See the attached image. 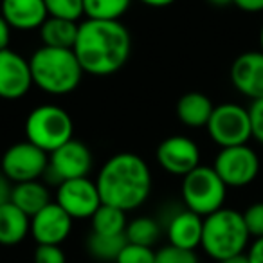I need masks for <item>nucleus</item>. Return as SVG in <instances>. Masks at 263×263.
<instances>
[{
  "instance_id": "1",
  "label": "nucleus",
  "mask_w": 263,
  "mask_h": 263,
  "mask_svg": "<svg viewBox=\"0 0 263 263\" xmlns=\"http://www.w3.org/2000/svg\"><path fill=\"white\" fill-rule=\"evenodd\" d=\"M72 51L83 72L90 76H112L119 72L130 58V31L121 20L87 18L78 27Z\"/></svg>"
},
{
  "instance_id": "2",
  "label": "nucleus",
  "mask_w": 263,
  "mask_h": 263,
  "mask_svg": "<svg viewBox=\"0 0 263 263\" xmlns=\"http://www.w3.org/2000/svg\"><path fill=\"white\" fill-rule=\"evenodd\" d=\"M103 204L136 211L152 193V172L143 157L130 152L116 154L101 166L96 179Z\"/></svg>"
},
{
  "instance_id": "3",
  "label": "nucleus",
  "mask_w": 263,
  "mask_h": 263,
  "mask_svg": "<svg viewBox=\"0 0 263 263\" xmlns=\"http://www.w3.org/2000/svg\"><path fill=\"white\" fill-rule=\"evenodd\" d=\"M29 67L33 85L51 96H65L74 92L85 74L72 49L45 45L31 54Z\"/></svg>"
},
{
  "instance_id": "4",
  "label": "nucleus",
  "mask_w": 263,
  "mask_h": 263,
  "mask_svg": "<svg viewBox=\"0 0 263 263\" xmlns=\"http://www.w3.org/2000/svg\"><path fill=\"white\" fill-rule=\"evenodd\" d=\"M249 240L251 234L245 227L243 215L236 209L222 208L204 218L200 247L216 263L245 254Z\"/></svg>"
},
{
  "instance_id": "5",
  "label": "nucleus",
  "mask_w": 263,
  "mask_h": 263,
  "mask_svg": "<svg viewBox=\"0 0 263 263\" xmlns=\"http://www.w3.org/2000/svg\"><path fill=\"white\" fill-rule=\"evenodd\" d=\"M74 134V123L70 114L58 105H40L29 112L26 119V137L29 143L52 154L69 143Z\"/></svg>"
},
{
  "instance_id": "6",
  "label": "nucleus",
  "mask_w": 263,
  "mask_h": 263,
  "mask_svg": "<svg viewBox=\"0 0 263 263\" xmlns=\"http://www.w3.org/2000/svg\"><path fill=\"white\" fill-rule=\"evenodd\" d=\"M186 209L200 215L202 218L213 215L223 208L227 197V186L218 177L213 166H198L186 177H182L180 187Z\"/></svg>"
},
{
  "instance_id": "7",
  "label": "nucleus",
  "mask_w": 263,
  "mask_h": 263,
  "mask_svg": "<svg viewBox=\"0 0 263 263\" xmlns=\"http://www.w3.org/2000/svg\"><path fill=\"white\" fill-rule=\"evenodd\" d=\"M205 128L213 143L220 148L247 144L252 137L249 110L236 103H222L215 106Z\"/></svg>"
},
{
  "instance_id": "8",
  "label": "nucleus",
  "mask_w": 263,
  "mask_h": 263,
  "mask_svg": "<svg viewBox=\"0 0 263 263\" xmlns=\"http://www.w3.org/2000/svg\"><path fill=\"white\" fill-rule=\"evenodd\" d=\"M49 170V154L34 146L29 141H22L6 150L0 161V172L11 184L40 180Z\"/></svg>"
},
{
  "instance_id": "9",
  "label": "nucleus",
  "mask_w": 263,
  "mask_h": 263,
  "mask_svg": "<svg viewBox=\"0 0 263 263\" xmlns=\"http://www.w3.org/2000/svg\"><path fill=\"white\" fill-rule=\"evenodd\" d=\"M227 187H245L259 173V157L249 144L220 148L213 164Z\"/></svg>"
},
{
  "instance_id": "10",
  "label": "nucleus",
  "mask_w": 263,
  "mask_h": 263,
  "mask_svg": "<svg viewBox=\"0 0 263 263\" xmlns=\"http://www.w3.org/2000/svg\"><path fill=\"white\" fill-rule=\"evenodd\" d=\"M56 204L72 220L92 218L98 208L103 204L98 186L88 177L63 180L56 190Z\"/></svg>"
},
{
  "instance_id": "11",
  "label": "nucleus",
  "mask_w": 263,
  "mask_h": 263,
  "mask_svg": "<svg viewBox=\"0 0 263 263\" xmlns=\"http://www.w3.org/2000/svg\"><path fill=\"white\" fill-rule=\"evenodd\" d=\"M157 162L166 173L175 177H186L200 166V148L186 136L166 137L155 152Z\"/></svg>"
},
{
  "instance_id": "12",
  "label": "nucleus",
  "mask_w": 263,
  "mask_h": 263,
  "mask_svg": "<svg viewBox=\"0 0 263 263\" xmlns=\"http://www.w3.org/2000/svg\"><path fill=\"white\" fill-rule=\"evenodd\" d=\"M92 170V154L85 143L70 139L58 150L49 154V170L52 179L63 182L70 179L87 177Z\"/></svg>"
},
{
  "instance_id": "13",
  "label": "nucleus",
  "mask_w": 263,
  "mask_h": 263,
  "mask_svg": "<svg viewBox=\"0 0 263 263\" xmlns=\"http://www.w3.org/2000/svg\"><path fill=\"white\" fill-rule=\"evenodd\" d=\"M33 87L29 60L20 52L4 49L0 51V98L20 99Z\"/></svg>"
},
{
  "instance_id": "14",
  "label": "nucleus",
  "mask_w": 263,
  "mask_h": 263,
  "mask_svg": "<svg viewBox=\"0 0 263 263\" xmlns=\"http://www.w3.org/2000/svg\"><path fill=\"white\" fill-rule=\"evenodd\" d=\"M74 220L56 202L31 216V236L36 245H62L70 236Z\"/></svg>"
},
{
  "instance_id": "15",
  "label": "nucleus",
  "mask_w": 263,
  "mask_h": 263,
  "mask_svg": "<svg viewBox=\"0 0 263 263\" xmlns=\"http://www.w3.org/2000/svg\"><path fill=\"white\" fill-rule=\"evenodd\" d=\"M231 83L241 96L252 99L263 98V51H247L236 56L229 70Z\"/></svg>"
},
{
  "instance_id": "16",
  "label": "nucleus",
  "mask_w": 263,
  "mask_h": 263,
  "mask_svg": "<svg viewBox=\"0 0 263 263\" xmlns=\"http://www.w3.org/2000/svg\"><path fill=\"white\" fill-rule=\"evenodd\" d=\"M0 15L15 31L40 29L49 13L44 0H2Z\"/></svg>"
},
{
  "instance_id": "17",
  "label": "nucleus",
  "mask_w": 263,
  "mask_h": 263,
  "mask_svg": "<svg viewBox=\"0 0 263 263\" xmlns=\"http://www.w3.org/2000/svg\"><path fill=\"white\" fill-rule=\"evenodd\" d=\"M204 218L190 209L177 211L166 223V238L170 245L187 251H197L202 243Z\"/></svg>"
},
{
  "instance_id": "18",
  "label": "nucleus",
  "mask_w": 263,
  "mask_h": 263,
  "mask_svg": "<svg viewBox=\"0 0 263 263\" xmlns=\"http://www.w3.org/2000/svg\"><path fill=\"white\" fill-rule=\"evenodd\" d=\"M31 234V218L15 204L0 205V245L13 247L22 243Z\"/></svg>"
},
{
  "instance_id": "19",
  "label": "nucleus",
  "mask_w": 263,
  "mask_h": 263,
  "mask_svg": "<svg viewBox=\"0 0 263 263\" xmlns=\"http://www.w3.org/2000/svg\"><path fill=\"white\" fill-rule=\"evenodd\" d=\"M9 202L31 218L38 211H42L45 205L51 204V193H49L47 186L42 184L40 180H29V182L13 184Z\"/></svg>"
},
{
  "instance_id": "20",
  "label": "nucleus",
  "mask_w": 263,
  "mask_h": 263,
  "mask_svg": "<svg viewBox=\"0 0 263 263\" xmlns=\"http://www.w3.org/2000/svg\"><path fill=\"white\" fill-rule=\"evenodd\" d=\"M213 110L215 106L211 99L202 92H187L177 103V117L180 119V123L190 128L208 126Z\"/></svg>"
},
{
  "instance_id": "21",
  "label": "nucleus",
  "mask_w": 263,
  "mask_h": 263,
  "mask_svg": "<svg viewBox=\"0 0 263 263\" xmlns=\"http://www.w3.org/2000/svg\"><path fill=\"white\" fill-rule=\"evenodd\" d=\"M78 27L80 24L65 18H54L47 16L40 31L42 44L45 47H58V49H72L78 38Z\"/></svg>"
},
{
  "instance_id": "22",
  "label": "nucleus",
  "mask_w": 263,
  "mask_h": 263,
  "mask_svg": "<svg viewBox=\"0 0 263 263\" xmlns=\"http://www.w3.org/2000/svg\"><path fill=\"white\" fill-rule=\"evenodd\" d=\"M90 226H92V233L96 234H105V236L124 234L128 226L126 213L123 209L114 208V205L101 204L98 208V211L92 215Z\"/></svg>"
},
{
  "instance_id": "23",
  "label": "nucleus",
  "mask_w": 263,
  "mask_h": 263,
  "mask_svg": "<svg viewBox=\"0 0 263 263\" xmlns=\"http://www.w3.org/2000/svg\"><path fill=\"white\" fill-rule=\"evenodd\" d=\"M128 243L144 245V247H154L162 236V227L152 216H137L130 220L124 231Z\"/></svg>"
},
{
  "instance_id": "24",
  "label": "nucleus",
  "mask_w": 263,
  "mask_h": 263,
  "mask_svg": "<svg viewBox=\"0 0 263 263\" xmlns=\"http://www.w3.org/2000/svg\"><path fill=\"white\" fill-rule=\"evenodd\" d=\"M128 243L124 234L105 236V234L90 233L87 238V251L98 261H116L119 252Z\"/></svg>"
},
{
  "instance_id": "25",
  "label": "nucleus",
  "mask_w": 263,
  "mask_h": 263,
  "mask_svg": "<svg viewBox=\"0 0 263 263\" xmlns=\"http://www.w3.org/2000/svg\"><path fill=\"white\" fill-rule=\"evenodd\" d=\"M130 6L132 0H83L85 15L92 20H121Z\"/></svg>"
},
{
  "instance_id": "26",
  "label": "nucleus",
  "mask_w": 263,
  "mask_h": 263,
  "mask_svg": "<svg viewBox=\"0 0 263 263\" xmlns=\"http://www.w3.org/2000/svg\"><path fill=\"white\" fill-rule=\"evenodd\" d=\"M49 16L78 22L85 15L83 0H44Z\"/></svg>"
},
{
  "instance_id": "27",
  "label": "nucleus",
  "mask_w": 263,
  "mask_h": 263,
  "mask_svg": "<svg viewBox=\"0 0 263 263\" xmlns=\"http://www.w3.org/2000/svg\"><path fill=\"white\" fill-rule=\"evenodd\" d=\"M155 263H200L197 252L175 245H162L155 251Z\"/></svg>"
},
{
  "instance_id": "28",
  "label": "nucleus",
  "mask_w": 263,
  "mask_h": 263,
  "mask_svg": "<svg viewBox=\"0 0 263 263\" xmlns=\"http://www.w3.org/2000/svg\"><path fill=\"white\" fill-rule=\"evenodd\" d=\"M114 263H155L154 247L126 243Z\"/></svg>"
},
{
  "instance_id": "29",
  "label": "nucleus",
  "mask_w": 263,
  "mask_h": 263,
  "mask_svg": "<svg viewBox=\"0 0 263 263\" xmlns=\"http://www.w3.org/2000/svg\"><path fill=\"white\" fill-rule=\"evenodd\" d=\"M243 222L251 238H263V202H254L243 213Z\"/></svg>"
},
{
  "instance_id": "30",
  "label": "nucleus",
  "mask_w": 263,
  "mask_h": 263,
  "mask_svg": "<svg viewBox=\"0 0 263 263\" xmlns=\"http://www.w3.org/2000/svg\"><path fill=\"white\" fill-rule=\"evenodd\" d=\"M33 263H67V256L60 245H36Z\"/></svg>"
},
{
  "instance_id": "31",
  "label": "nucleus",
  "mask_w": 263,
  "mask_h": 263,
  "mask_svg": "<svg viewBox=\"0 0 263 263\" xmlns=\"http://www.w3.org/2000/svg\"><path fill=\"white\" fill-rule=\"evenodd\" d=\"M247 110L249 117H251L252 139H256L259 144H263V98L251 101V106Z\"/></svg>"
},
{
  "instance_id": "32",
  "label": "nucleus",
  "mask_w": 263,
  "mask_h": 263,
  "mask_svg": "<svg viewBox=\"0 0 263 263\" xmlns=\"http://www.w3.org/2000/svg\"><path fill=\"white\" fill-rule=\"evenodd\" d=\"M233 4L245 13H261L263 0H233Z\"/></svg>"
},
{
  "instance_id": "33",
  "label": "nucleus",
  "mask_w": 263,
  "mask_h": 263,
  "mask_svg": "<svg viewBox=\"0 0 263 263\" xmlns=\"http://www.w3.org/2000/svg\"><path fill=\"white\" fill-rule=\"evenodd\" d=\"M249 263H263V238H258L251 243L247 251Z\"/></svg>"
},
{
  "instance_id": "34",
  "label": "nucleus",
  "mask_w": 263,
  "mask_h": 263,
  "mask_svg": "<svg viewBox=\"0 0 263 263\" xmlns=\"http://www.w3.org/2000/svg\"><path fill=\"white\" fill-rule=\"evenodd\" d=\"M11 190H13L11 180L0 172V205L8 204L11 200Z\"/></svg>"
},
{
  "instance_id": "35",
  "label": "nucleus",
  "mask_w": 263,
  "mask_h": 263,
  "mask_svg": "<svg viewBox=\"0 0 263 263\" xmlns=\"http://www.w3.org/2000/svg\"><path fill=\"white\" fill-rule=\"evenodd\" d=\"M9 40H11V26L0 15V51L9 49Z\"/></svg>"
},
{
  "instance_id": "36",
  "label": "nucleus",
  "mask_w": 263,
  "mask_h": 263,
  "mask_svg": "<svg viewBox=\"0 0 263 263\" xmlns=\"http://www.w3.org/2000/svg\"><path fill=\"white\" fill-rule=\"evenodd\" d=\"M139 2L148 8H168V6L175 4L177 0H139Z\"/></svg>"
},
{
  "instance_id": "37",
  "label": "nucleus",
  "mask_w": 263,
  "mask_h": 263,
  "mask_svg": "<svg viewBox=\"0 0 263 263\" xmlns=\"http://www.w3.org/2000/svg\"><path fill=\"white\" fill-rule=\"evenodd\" d=\"M218 263H249V258H247V252L245 254H238V256H233V258H227V259H222Z\"/></svg>"
},
{
  "instance_id": "38",
  "label": "nucleus",
  "mask_w": 263,
  "mask_h": 263,
  "mask_svg": "<svg viewBox=\"0 0 263 263\" xmlns=\"http://www.w3.org/2000/svg\"><path fill=\"white\" fill-rule=\"evenodd\" d=\"M209 4H213V6H229V4H233V0H208Z\"/></svg>"
},
{
  "instance_id": "39",
  "label": "nucleus",
  "mask_w": 263,
  "mask_h": 263,
  "mask_svg": "<svg viewBox=\"0 0 263 263\" xmlns=\"http://www.w3.org/2000/svg\"><path fill=\"white\" fill-rule=\"evenodd\" d=\"M259 51H263V24L261 29H259Z\"/></svg>"
}]
</instances>
